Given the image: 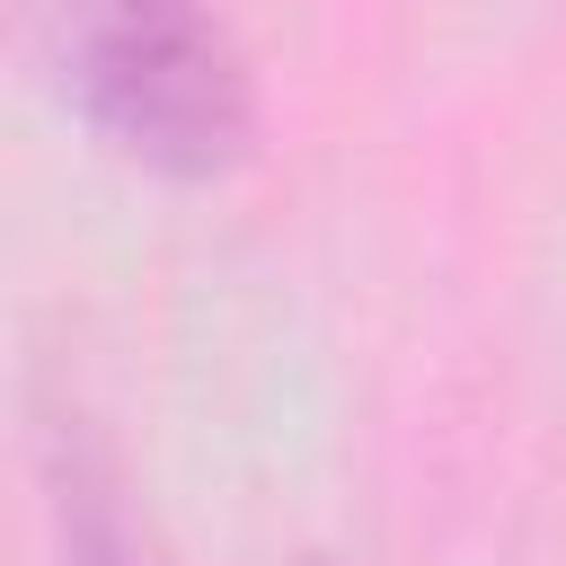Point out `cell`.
I'll return each mask as SVG.
<instances>
[{
    "instance_id": "cell-1",
    "label": "cell",
    "mask_w": 566,
    "mask_h": 566,
    "mask_svg": "<svg viewBox=\"0 0 566 566\" xmlns=\"http://www.w3.org/2000/svg\"><path fill=\"white\" fill-rule=\"evenodd\" d=\"M62 106L150 177H230L256 142V88L212 0H27Z\"/></svg>"
},
{
    "instance_id": "cell-2",
    "label": "cell",
    "mask_w": 566,
    "mask_h": 566,
    "mask_svg": "<svg viewBox=\"0 0 566 566\" xmlns=\"http://www.w3.org/2000/svg\"><path fill=\"white\" fill-rule=\"evenodd\" d=\"M53 522H62V566H150L106 460L80 433H53Z\"/></svg>"
},
{
    "instance_id": "cell-3",
    "label": "cell",
    "mask_w": 566,
    "mask_h": 566,
    "mask_svg": "<svg viewBox=\"0 0 566 566\" xmlns=\"http://www.w3.org/2000/svg\"><path fill=\"white\" fill-rule=\"evenodd\" d=\"M301 566H327V557H301Z\"/></svg>"
}]
</instances>
